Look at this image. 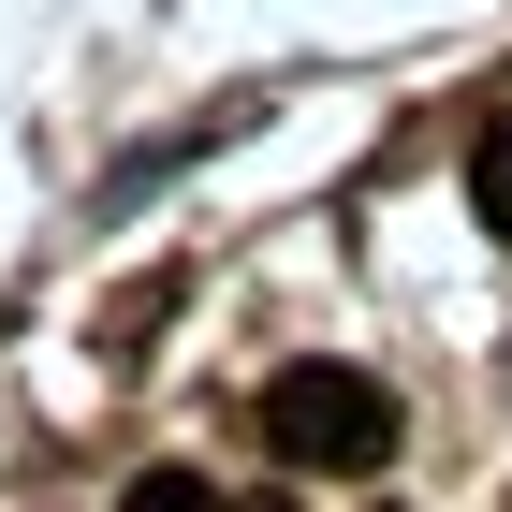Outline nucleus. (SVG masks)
I'll return each mask as SVG.
<instances>
[{"label":"nucleus","mask_w":512,"mask_h":512,"mask_svg":"<svg viewBox=\"0 0 512 512\" xmlns=\"http://www.w3.org/2000/svg\"><path fill=\"white\" fill-rule=\"evenodd\" d=\"M264 439H278V469H395V395L366 381V366H278L264 381Z\"/></svg>","instance_id":"nucleus-1"},{"label":"nucleus","mask_w":512,"mask_h":512,"mask_svg":"<svg viewBox=\"0 0 512 512\" xmlns=\"http://www.w3.org/2000/svg\"><path fill=\"white\" fill-rule=\"evenodd\" d=\"M469 205H483V235H512V118L469 132Z\"/></svg>","instance_id":"nucleus-2"},{"label":"nucleus","mask_w":512,"mask_h":512,"mask_svg":"<svg viewBox=\"0 0 512 512\" xmlns=\"http://www.w3.org/2000/svg\"><path fill=\"white\" fill-rule=\"evenodd\" d=\"M118 512H220V498H205V469H132Z\"/></svg>","instance_id":"nucleus-3"}]
</instances>
